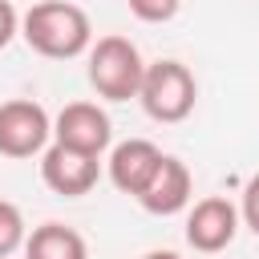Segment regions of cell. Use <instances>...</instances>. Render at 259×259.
I'll return each mask as SVG.
<instances>
[{"mask_svg": "<svg viewBox=\"0 0 259 259\" xmlns=\"http://www.w3.org/2000/svg\"><path fill=\"white\" fill-rule=\"evenodd\" d=\"M20 36L28 40L32 53H40L49 61H73V57L89 53L93 24H89L85 8H77L69 0H36L20 16Z\"/></svg>", "mask_w": 259, "mask_h": 259, "instance_id": "1", "label": "cell"}, {"mask_svg": "<svg viewBox=\"0 0 259 259\" xmlns=\"http://www.w3.org/2000/svg\"><path fill=\"white\" fill-rule=\"evenodd\" d=\"M142 77H146V61L130 36L113 32V36H101L97 45H89V85L97 89V97L130 101V97H138Z\"/></svg>", "mask_w": 259, "mask_h": 259, "instance_id": "2", "label": "cell"}, {"mask_svg": "<svg viewBox=\"0 0 259 259\" xmlns=\"http://www.w3.org/2000/svg\"><path fill=\"white\" fill-rule=\"evenodd\" d=\"M138 101H142V109H146L154 121L174 125V121H186V117L194 113L198 81H194V73H190L182 61H154V65H146Z\"/></svg>", "mask_w": 259, "mask_h": 259, "instance_id": "3", "label": "cell"}, {"mask_svg": "<svg viewBox=\"0 0 259 259\" xmlns=\"http://www.w3.org/2000/svg\"><path fill=\"white\" fill-rule=\"evenodd\" d=\"M53 138V121L45 105L32 97H12L0 105V154L4 158H32L45 154Z\"/></svg>", "mask_w": 259, "mask_h": 259, "instance_id": "4", "label": "cell"}, {"mask_svg": "<svg viewBox=\"0 0 259 259\" xmlns=\"http://www.w3.org/2000/svg\"><path fill=\"white\" fill-rule=\"evenodd\" d=\"M101 178V158L97 154H85V150H73V146H61L53 142L45 154H40V182L61 194V198H81L97 186Z\"/></svg>", "mask_w": 259, "mask_h": 259, "instance_id": "5", "label": "cell"}, {"mask_svg": "<svg viewBox=\"0 0 259 259\" xmlns=\"http://www.w3.org/2000/svg\"><path fill=\"white\" fill-rule=\"evenodd\" d=\"M239 231V206L223 194H210V198H198L186 214V243L202 255H219L231 247Z\"/></svg>", "mask_w": 259, "mask_h": 259, "instance_id": "6", "label": "cell"}, {"mask_svg": "<svg viewBox=\"0 0 259 259\" xmlns=\"http://www.w3.org/2000/svg\"><path fill=\"white\" fill-rule=\"evenodd\" d=\"M53 142L101 158V154L109 150V142H113L109 113L97 109L93 101H69V105L57 113V121H53Z\"/></svg>", "mask_w": 259, "mask_h": 259, "instance_id": "7", "label": "cell"}, {"mask_svg": "<svg viewBox=\"0 0 259 259\" xmlns=\"http://www.w3.org/2000/svg\"><path fill=\"white\" fill-rule=\"evenodd\" d=\"M162 150L150 142V138H125V142H117L113 150H109V182L121 190V194H142L146 186H150V178H154V170L162 166Z\"/></svg>", "mask_w": 259, "mask_h": 259, "instance_id": "8", "label": "cell"}, {"mask_svg": "<svg viewBox=\"0 0 259 259\" xmlns=\"http://www.w3.org/2000/svg\"><path fill=\"white\" fill-rule=\"evenodd\" d=\"M190 190H194L190 166H186L182 158L166 154V158H162V166L154 170L150 186L138 194V202H142L150 214L166 219V214H178V210H186V202H190Z\"/></svg>", "mask_w": 259, "mask_h": 259, "instance_id": "9", "label": "cell"}, {"mask_svg": "<svg viewBox=\"0 0 259 259\" xmlns=\"http://www.w3.org/2000/svg\"><path fill=\"white\" fill-rule=\"evenodd\" d=\"M24 259H89V243L65 223H40L24 239Z\"/></svg>", "mask_w": 259, "mask_h": 259, "instance_id": "10", "label": "cell"}, {"mask_svg": "<svg viewBox=\"0 0 259 259\" xmlns=\"http://www.w3.org/2000/svg\"><path fill=\"white\" fill-rule=\"evenodd\" d=\"M28 239V227H24V214L16 202L0 198V259H8L12 251H20Z\"/></svg>", "mask_w": 259, "mask_h": 259, "instance_id": "11", "label": "cell"}, {"mask_svg": "<svg viewBox=\"0 0 259 259\" xmlns=\"http://www.w3.org/2000/svg\"><path fill=\"white\" fill-rule=\"evenodd\" d=\"M125 4H130V12H134L142 24H166V20H174L178 8H182V0H125Z\"/></svg>", "mask_w": 259, "mask_h": 259, "instance_id": "12", "label": "cell"}, {"mask_svg": "<svg viewBox=\"0 0 259 259\" xmlns=\"http://www.w3.org/2000/svg\"><path fill=\"white\" fill-rule=\"evenodd\" d=\"M239 219L259 235V174H251L247 178V186H243V206H239Z\"/></svg>", "mask_w": 259, "mask_h": 259, "instance_id": "13", "label": "cell"}, {"mask_svg": "<svg viewBox=\"0 0 259 259\" xmlns=\"http://www.w3.org/2000/svg\"><path fill=\"white\" fill-rule=\"evenodd\" d=\"M16 32H20V16H16V4H12V0H0V49H8Z\"/></svg>", "mask_w": 259, "mask_h": 259, "instance_id": "14", "label": "cell"}, {"mask_svg": "<svg viewBox=\"0 0 259 259\" xmlns=\"http://www.w3.org/2000/svg\"><path fill=\"white\" fill-rule=\"evenodd\" d=\"M142 259H182L178 251H150V255H142Z\"/></svg>", "mask_w": 259, "mask_h": 259, "instance_id": "15", "label": "cell"}, {"mask_svg": "<svg viewBox=\"0 0 259 259\" xmlns=\"http://www.w3.org/2000/svg\"><path fill=\"white\" fill-rule=\"evenodd\" d=\"M8 259H12V255H8Z\"/></svg>", "mask_w": 259, "mask_h": 259, "instance_id": "16", "label": "cell"}, {"mask_svg": "<svg viewBox=\"0 0 259 259\" xmlns=\"http://www.w3.org/2000/svg\"><path fill=\"white\" fill-rule=\"evenodd\" d=\"M32 4H36V0H32Z\"/></svg>", "mask_w": 259, "mask_h": 259, "instance_id": "17", "label": "cell"}]
</instances>
